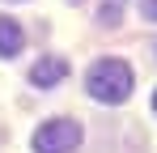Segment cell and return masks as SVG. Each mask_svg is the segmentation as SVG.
<instances>
[{"label":"cell","mask_w":157,"mask_h":153,"mask_svg":"<svg viewBox=\"0 0 157 153\" xmlns=\"http://www.w3.org/2000/svg\"><path fill=\"white\" fill-rule=\"evenodd\" d=\"M132 85H136L132 64H128V60H115V55L94 60V64H89V76H85V89H89L98 102H106V106L128 102L132 98Z\"/></svg>","instance_id":"6da1fadb"},{"label":"cell","mask_w":157,"mask_h":153,"mask_svg":"<svg viewBox=\"0 0 157 153\" xmlns=\"http://www.w3.org/2000/svg\"><path fill=\"white\" fill-rule=\"evenodd\" d=\"M81 124L77 119H47L34 132V153H77Z\"/></svg>","instance_id":"7a4b0ae2"},{"label":"cell","mask_w":157,"mask_h":153,"mask_svg":"<svg viewBox=\"0 0 157 153\" xmlns=\"http://www.w3.org/2000/svg\"><path fill=\"white\" fill-rule=\"evenodd\" d=\"M68 76V60H59V55H47V60H38L34 68H30V85H38V89H51Z\"/></svg>","instance_id":"3957f363"},{"label":"cell","mask_w":157,"mask_h":153,"mask_svg":"<svg viewBox=\"0 0 157 153\" xmlns=\"http://www.w3.org/2000/svg\"><path fill=\"white\" fill-rule=\"evenodd\" d=\"M21 47H26V34H21V26L13 22V17H0V55H4V60H13Z\"/></svg>","instance_id":"277c9868"},{"label":"cell","mask_w":157,"mask_h":153,"mask_svg":"<svg viewBox=\"0 0 157 153\" xmlns=\"http://www.w3.org/2000/svg\"><path fill=\"white\" fill-rule=\"evenodd\" d=\"M144 17H149V22H157V0H144Z\"/></svg>","instance_id":"5b68a950"},{"label":"cell","mask_w":157,"mask_h":153,"mask_svg":"<svg viewBox=\"0 0 157 153\" xmlns=\"http://www.w3.org/2000/svg\"><path fill=\"white\" fill-rule=\"evenodd\" d=\"M153 111H157V94H153Z\"/></svg>","instance_id":"8992f818"}]
</instances>
